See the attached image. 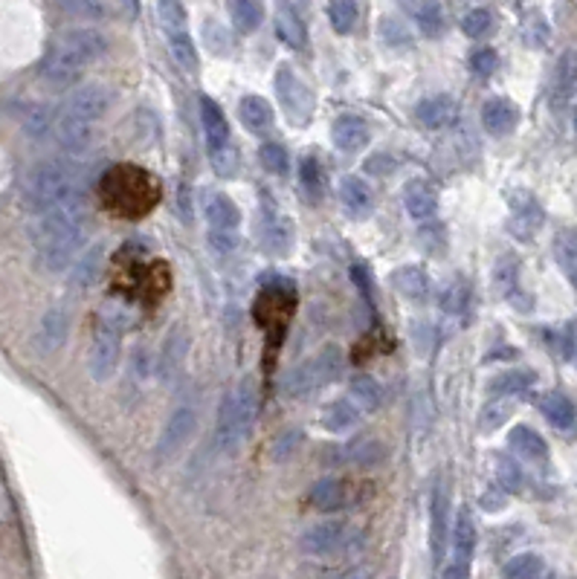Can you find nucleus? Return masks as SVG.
Segmentation results:
<instances>
[{
	"label": "nucleus",
	"mask_w": 577,
	"mask_h": 579,
	"mask_svg": "<svg viewBox=\"0 0 577 579\" xmlns=\"http://www.w3.org/2000/svg\"><path fill=\"white\" fill-rule=\"evenodd\" d=\"M33 246L44 270L61 273L76 264L85 246V200L70 197L41 209L33 226Z\"/></svg>",
	"instance_id": "f257e3e1"
},
{
	"label": "nucleus",
	"mask_w": 577,
	"mask_h": 579,
	"mask_svg": "<svg viewBox=\"0 0 577 579\" xmlns=\"http://www.w3.org/2000/svg\"><path fill=\"white\" fill-rule=\"evenodd\" d=\"M111 107V93L102 85H82L76 87L61 105L58 116L53 119L56 136L65 151L85 154L93 143V128Z\"/></svg>",
	"instance_id": "f03ea898"
},
{
	"label": "nucleus",
	"mask_w": 577,
	"mask_h": 579,
	"mask_svg": "<svg viewBox=\"0 0 577 579\" xmlns=\"http://www.w3.org/2000/svg\"><path fill=\"white\" fill-rule=\"evenodd\" d=\"M105 50H107V41L102 33H96V29H90V26L70 29V33H65L53 44L50 55H46L44 67H41L44 82L56 90L70 87L93 61H99L105 55Z\"/></svg>",
	"instance_id": "7ed1b4c3"
},
{
	"label": "nucleus",
	"mask_w": 577,
	"mask_h": 579,
	"mask_svg": "<svg viewBox=\"0 0 577 579\" xmlns=\"http://www.w3.org/2000/svg\"><path fill=\"white\" fill-rule=\"evenodd\" d=\"M102 200L119 217H143L160 200V183L148 171L119 163L102 177Z\"/></svg>",
	"instance_id": "20e7f679"
},
{
	"label": "nucleus",
	"mask_w": 577,
	"mask_h": 579,
	"mask_svg": "<svg viewBox=\"0 0 577 579\" xmlns=\"http://www.w3.org/2000/svg\"><path fill=\"white\" fill-rule=\"evenodd\" d=\"M85 183V171L70 160H46L38 163L24 180V197L35 212L50 209L61 200L79 197Z\"/></svg>",
	"instance_id": "39448f33"
},
{
	"label": "nucleus",
	"mask_w": 577,
	"mask_h": 579,
	"mask_svg": "<svg viewBox=\"0 0 577 579\" xmlns=\"http://www.w3.org/2000/svg\"><path fill=\"white\" fill-rule=\"evenodd\" d=\"M256 424V388L249 380H241L229 394L221 400L215 424V444L221 452L232 455L244 446Z\"/></svg>",
	"instance_id": "423d86ee"
},
{
	"label": "nucleus",
	"mask_w": 577,
	"mask_h": 579,
	"mask_svg": "<svg viewBox=\"0 0 577 579\" xmlns=\"http://www.w3.org/2000/svg\"><path fill=\"white\" fill-rule=\"evenodd\" d=\"M342 365H346V356H342L339 345H325L322 351H317L314 356H308L302 365H296L288 377H285V397L290 400H305L314 391L331 385L334 380H339Z\"/></svg>",
	"instance_id": "0eeeda50"
},
{
	"label": "nucleus",
	"mask_w": 577,
	"mask_h": 579,
	"mask_svg": "<svg viewBox=\"0 0 577 579\" xmlns=\"http://www.w3.org/2000/svg\"><path fill=\"white\" fill-rule=\"evenodd\" d=\"M119 354H122V324H119V319L102 313L96 334H93V351H90L93 380L96 383L111 380L119 365Z\"/></svg>",
	"instance_id": "6e6552de"
},
{
	"label": "nucleus",
	"mask_w": 577,
	"mask_h": 579,
	"mask_svg": "<svg viewBox=\"0 0 577 579\" xmlns=\"http://www.w3.org/2000/svg\"><path fill=\"white\" fill-rule=\"evenodd\" d=\"M276 96H278V102H282L290 122L308 125L310 116H314L317 96L310 93V87L290 67H278V73H276Z\"/></svg>",
	"instance_id": "1a4fd4ad"
},
{
	"label": "nucleus",
	"mask_w": 577,
	"mask_h": 579,
	"mask_svg": "<svg viewBox=\"0 0 577 579\" xmlns=\"http://www.w3.org/2000/svg\"><path fill=\"white\" fill-rule=\"evenodd\" d=\"M258 244L268 255L285 258L296 244V226L278 209H264L258 217Z\"/></svg>",
	"instance_id": "9d476101"
},
{
	"label": "nucleus",
	"mask_w": 577,
	"mask_h": 579,
	"mask_svg": "<svg viewBox=\"0 0 577 579\" xmlns=\"http://www.w3.org/2000/svg\"><path fill=\"white\" fill-rule=\"evenodd\" d=\"M493 285L499 290L502 299H508L520 313L531 310V295L522 290V267H520V258L517 255H499L496 258V267H493Z\"/></svg>",
	"instance_id": "9b49d317"
},
{
	"label": "nucleus",
	"mask_w": 577,
	"mask_h": 579,
	"mask_svg": "<svg viewBox=\"0 0 577 579\" xmlns=\"http://www.w3.org/2000/svg\"><path fill=\"white\" fill-rule=\"evenodd\" d=\"M450 547H453V568H447L444 576L453 579V576H467L471 574V559L476 551V524H473V515L467 507L459 510L456 515V527L453 534H450Z\"/></svg>",
	"instance_id": "f8f14e48"
},
{
	"label": "nucleus",
	"mask_w": 577,
	"mask_h": 579,
	"mask_svg": "<svg viewBox=\"0 0 577 579\" xmlns=\"http://www.w3.org/2000/svg\"><path fill=\"white\" fill-rule=\"evenodd\" d=\"M354 536H349L346 522H322L317 527H310L302 534V551L308 556H331L342 547H349Z\"/></svg>",
	"instance_id": "ddd939ff"
},
{
	"label": "nucleus",
	"mask_w": 577,
	"mask_h": 579,
	"mask_svg": "<svg viewBox=\"0 0 577 579\" xmlns=\"http://www.w3.org/2000/svg\"><path fill=\"white\" fill-rule=\"evenodd\" d=\"M195 420H197V414H195L192 405H177V409L171 412L163 434H160L157 449H154V461L163 464L175 455L177 449H183V444L189 441V434L195 432Z\"/></svg>",
	"instance_id": "4468645a"
},
{
	"label": "nucleus",
	"mask_w": 577,
	"mask_h": 579,
	"mask_svg": "<svg viewBox=\"0 0 577 579\" xmlns=\"http://www.w3.org/2000/svg\"><path fill=\"white\" fill-rule=\"evenodd\" d=\"M447 536H450V493L447 484H435L432 498H430V554L432 562H441L447 551Z\"/></svg>",
	"instance_id": "2eb2a0df"
},
{
	"label": "nucleus",
	"mask_w": 577,
	"mask_h": 579,
	"mask_svg": "<svg viewBox=\"0 0 577 579\" xmlns=\"http://www.w3.org/2000/svg\"><path fill=\"white\" fill-rule=\"evenodd\" d=\"M545 224V215H542V206L531 197V195H513L511 197V221H508V229L517 241H531L534 235L542 229Z\"/></svg>",
	"instance_id": "dca6fc26"
},
{
	"label": "nucleus",
	"mask_w": 577,
	"mask_h": 579,
	"mask_svg": "<svg viewBox=\"0 0 577 579\" xmlns=\"http://www.w3.org/2000/svg\"><path fill=\"white\" fill-rule=\"evenodd\" d=\"M418 122L430 131H441L450 128L459 119V102L447 93H439V96H427L424 102H418L415 107Z\"/></svg>",
	"instance_id": "f3484780"
},
{
	"label": "nucleus",
	"mask_w": 577,
	"mask_h": 579,
	"mask_svg": "<svg viewBox=\"0 0 577 579\" xmlns=\"http://www.w3.org/2000/svg\"><path fill=\"white\" fill-rule=\"evenodd\" d=\"M481 125H485L491 136H508L520 125V107L505 96L488 99L485 107H481Z\"/></svg>",
	"instance_id": "a211bd4d"
},
{
	"label": "nucleus",
	"mask_w": 577,
	"mask_h": 579,
	"mask_svg": "<svg viewBox=\"0 0 577 579\" xmlns=\"http://www.w3.org/2000/svg\"><path fill=\"white\" fill-rule=\"evenodd\" d=\"M403 209L412 221H430L439 212V195L427 180H410L403 185Z\"/></svg>",
	"instance_id": "6ab92c4d"
},
{
	"label": "nucleus",
	"mask_w": 577,
	"mask_h": 579,
	"mask_svg": "<svg viewBox=\"0 0 577 579\" xmlns=\"http://www.w3.org/2000/svg\"><path fill=\"white\" fill-rule=\"evenodd\" d=\"M369 125L360 116H337L331 125V143L337 145V151H363L369 145Z\"/></svg>",
	"instance_id": "aec40b11"
},
{
	"label": "nucleus",
	"mask_w": 577,
	"mask_h": 579,
	"mask_svg": "<svg viewBox=\"0 0 577 579\" xmlns=\"http://www.w3.org/2000/svg\"><path fill=\"white\" fill-rule=\"evenodd\" d=\"M67 327H70V313L65 307L46 310V316L41 319V327H38V348H41V354H56L61 345H65Z\"/></svg>",
	"instance_id": "412c9836"
},
{
	"label": "nucleus",
	"mask_w": 577,
	"mask_h": 579,
	"mask_svg": "<svg viewBox=\"0 0 577 579\" xmlns=\"http://www.w3.org/2000/svg\"><path fill=\"white\" fill-rule=\"evenodd\" d=\"M204 217L209 229H238L241 212L224 192H209L204 200Z\"/></svg>",
	"instance_id": "4be33fe9"
},
{
	"label": "nucleus",
	"mask_w": 577,
	"mask_h": 579,
	"mask_svg": "<svg viewBox=\"0 0 577 579\" xmlns=\"http://www.w3.org/2000/svg\"><path fill=\"white\" fill-rule=\"evenodd\" d=\"M392 287L403 295V299L415 302V304H424L430 299V278L424 270L415 267V264L392 273Z\"/></svg>",
	"instance_id": "5701e85b"
},
{
	"label": "nucleus",
	"mask_w": 577,
	"mask_h": 579,
	"mask_svg": "<svg viewBox=\"0 0 577 579\" xmlns=\"http://www.w3.org/2000/svg\"><path fill=\"white\" fill-rule=\"evenodd\" d=\"M508 444L522 461L542 464L545 458H549V444H545L542 434L534 432L531 426H513L511 434H508Z\"/></svg>",
	"instance_id": "b1692460"
},
{
	"label": "nucleus",
	"mask_w": 577,
	"mask_h": 579,
	"mask_svg": "<svg viewBox=\"0 0 577 579\" xmlns=\"http://www.w3.org/2000/svg\"><path fill=\"white\" fill-rule=\"evenodd\" d=\"M200 125H204V136L209 148L229 143V122L221 107H218V102H212L209 96H200Z\"/></svg>",
	"instance_id": "393cba45"
},
{
	"label": "nucleus",
	"mask_w": 577,
	"mask_h": 579,
	"mask_svg": "<svg viewBox=\"0 0 577 579\" xmlns=\"http://www.w3.org/2000/svg\"><path fill=\"white\" fill-rule=\"evenodd\" d=\"M577 90V53L566 50L560 55L557 67H554V82H552V99L554 105H563L574 96Z\"/></svg>",
	"instance_id": "a878e982"
},
{
	"label": "nucleus",
	"mask_w": 577,
	"mask_h": 579,
	"mask_svg": "<svg viewBox=\"0 0 577 579\" xmlns=\"http://www.w3.org/2000/svg\"><path fill=\"white\" fill-rule=\"evenodd\" d=\"M238 116H241L247 131L261 134V131H268L270 125H273V107H270V102L264 99V96H256V93H249V96H244L238 102Z\"/></svg>",
	"instance_id": "bb28decb"
},
{
	"label": "nucleus",
	"mask_w": 577,
	"mask_h": 579,
	"mask_svg": "<svg viewBox=\"0 0 577 579\" xmlns=\"http://www.w3.org/2000/svg\"><path fill=\"white\" fill-rule=\"evenodd\" d=\"M339 200H342V206L357 217H366L374 206L371 189L360 177H342L339 180Z\"/></svg>",
	"instance_id": "cd10ccee"
},
{
	"label": "nucleus",
	"mask_w": 577,
	"mask_h": 579,
	"mask_svg": "<svg viewBox=\"0 0 577 579\" xmlns=\"http://www.w3.org/2000/svg\"><path fill=\"white\" fill-rule=\"evenodd\" d=\"M186 348H189V336H186L183 327H175V331L168 334L166 345H163V354H160V377L163 380H175L177 371L183 365V356H186Z\"/></svg>",
	"instance_id": "c85d7f7f"
},
{
	"label": "nucleus",
	"mask_w": 577,
	"mask_h": 579,
	"mask_svg": "<svg viewBox=\"0 0 577 579\" xmlns=\"http://www.w3.org/2000/svg\"><path fill=\"white\" fill-rule=\"evenodd\" d=\"M540 412H542V417L549 420V424L554 426V429H560V432H566V429H572L574 426V420H577V409H574V403L566 397V394H545L542 400H540Z\"/></svg>",
	"instance_id": "c756f323"
},
{
	"label": "nucleus",
	"mask_w": 577,
	"mask_h": 579,
	"mask_svg": "<svg viewBox=\"0 0 577 579\" xmlns=\"http://www.w3.org/2000/svg\"><path fill=\"white\" fill-rule=\"evenodd\" d=\"M310 504L322 513H334L339 507H346L349 504L346 484L337 481V478H325V481L314 484V490H310Z\"/></svg>",
	"instance_id": "7c9ffc66"
},
{
	"label": "nucleus",
	"mask_w": 577,
	"mask_h": 579,
	"mask_svg": "<svg viewBox=\"0 0 577 579\" xmlns=\"http://www.w3.org/2000/svg\"><path fill=\"white\" fill-rule=\"evenodd\" d=\"M349 397L354 400L357 409H360L363 414H369V412H378L383 405V388L374 383L369 374H357L349 385Z\"/></svg>",
	"instance_id": "2f4dec72"
},
{
	"label": "nucleus",
	"mask_w": 577,
	"mask_h": 579,
	"mask_svg": "<svg viewBox=\"0 0 577 579\" xmlns=\"http://www.w3.org/2000/svg\"><path fill=\"white\" fill-rule=\"evenodd\" d=\"M554 261L557 267L563 270V275L569 278V285L577 290V232L563 229L554 238Z\"/></svg>",
	"instance_id": "473e14b6"
},
{
	"label": "nucleus",
	"mask_w": 577,
	"mask_h": 579,
	"mask_svg": "<svg viewBox=\"0 0 577 579\" xmlns=\"http://www.w3.org/2000/svg\"><path fill=\"white\" fill-rule=\"evenodd\" d=\"M360 409L354 405V400H334L322 409V426L329 432H349L360 420Z\"/></svg>",
	"instance_id": "72a5a7b5"
},
{
	"label": "nucleus",
	"mask_w": 577,
	"mask_h": 579,
	"mask_svg": "<svg viewBox=\"0 0 577 579\" xmlns=\"http://www.w3.org/2000/svg\"><path fill=\"white\" fill-rule=\"evenodd\" d=\"M229 18L238 33H244V35L256 33L264 21L261 0H229Z\"/></svg>",
	"instance_id": "f704fd0d"
},
{
	"label": "nucleus",
	"mask_w": 577,
	"mask_h": 579,
	"mask_svg": "<svg viewBox=\"0 0 577 579\" xmlns=\"http://www.w3.org/2000/svg\"><path fill=\"white\" fill-rule=\"evenodd\" d=\"M534 383H537L534 371H505L491 380L488 391L496 397H517V394H525Z\"/></svg>",
	"instance_id": "c9c22d12"
},
{
	"label": "nucleus",
	"mask_w": 577,
	"mask_h": 579,
	"mask_svg": "<svg viewBox=\"0 0 577 579\" xmlns=\"http://www.w3.org/2000/svg\"><path fill=\"white\" fill-rule=\"evenodd\" d=\"M439 304L450 316H459V313H464V307L471 304V285H467L464 278H450L439 293Z\"/></svg>",
	"instance_id": "e433bc0d"
},
{
	"label": "nucleus",
	"mask_w": 577,
	"mask_h": 579,
	"mask_svg": "<svg viewBox=\"0 0 577 579\" xmlns=\"http://www.w3.org/2000/svg\"><path fill=\"white\" fill-rule=\"evenodd\" d=\"M276 33L278 38H282L288 46H293V50H302V46L308 44V33H305V24L296 12L290 9H282L276 15Z\"/></svg>",
	"instance_id": "4c0bfd02"
},
{
	"label": "nucleus",
	"mask_w": 577,
	"mask_h": 579,
	"mask_svg": "<svg viewBox=\"0 0 577 579\" xmlns=\"http://www.w3.org/2000/svg\"><path fill=\"white\" fill-rule=\"evenodd\" d=\"M415 21L427 38H439L444 33V12L439 0H418L415 4Z\"/></svg>",
	"instance_id": "58836bf2"
},
{
	"label": "nucleus",
	"mask_w": 577,
	"mask_h": 579,
	"mask_svg": "<svg viewBox=\"0 0 577 579\" xmlns=\"http://www.w3.org/2000/svg\"><path fill=\"white\" fill-rule=\"evenodd\" d=\"M168 38V50L171 58L177 61V67H183L186 73H197L200 58H197V46L192 41L189 33H177V35H166Z\"/></svg>",
	"instance_id": "ea45409f"
},
{
	"label": "nucleus",
	"mask_w": 577,
	"mask_h": 579,
	"mask_svg": "<svg viewBox=\"0 0 577 579\" xmlns=\"http://www.w3.org/2000/svg\"><path fill=\"white\" fill-rule=\"evenodd\" d=\"M157 15H160V24L166 29V35L189 33V18H186V6L180 4V0H160Z\"/></svg>",
	"instance_id": "a19ab883"
},
{
	"label": "nucleus",
	"mask_w": 577,
	"mask_h": 579,
	"mask_svg": "<svg viewBox=\"0 0 577 579\" xmlns=\"http://www.w3.org/2000/svg\"><path fill=\"white\" fill-rule=\"evenodd\" d=\"M99 270H102V246H93L85 258H76L73 285L76 287H90L93 281L99 278Z\"/></svg>",
	"instance_id": "79ce46f5"
},
{
	"label": "nucleus",
	"mask_w": 577,
	"mask_h": 579,
	"mask_svg": "<svg viewBox=\"0 0 577 579\" xmlns=\"http://www.w3.org/2000/svg\"><path fill=\"white\" fill-rule=\"evenodd\" d=\"M511 414H513V403L511 400L488 403L485 409H481V414H479V432H485V434L496 432L499 426L505 424V420H511Z\"/></svg>",
	"instance_id": "37998d69"
},
{
	"label": "nucleus",
	"mask_w": 577,
	"mask_h": 579,
	"mask_svg": "<svg viewBox=\"0 0 577 579\" xmlns=\"http://www.w3.org/2000/svg\"><path fill=\"white\" fill-rule=\"evenodd\" d=\"M542 574H545V565L537 554H520V556L508 559V565H505V576H511V579H534Z\"/></svg>",
	"instance_id": "c03bdc74"
},
{
	"label": "nucleus",
	"mask_w": 577,
	"mask_h": 579,
	"mask_svg": "<svg viewBox=\"0 0 577 579\" xmlns=\"http://www.w3.org/2000/svg\"><path fill=\"white\" fill-rule=\"evenodd\" d=\"M299 180H302V189L310 200H319L322 189H325V177H322V168L314 156H305L299 163Z\"/></svg>",
	"instance_id": "a18cd8bd"
},
{
	"label": "nucleus",
	"mask_w": 577,
	"mask_h": 579,
	"mask_svg": "<svg viewBox=\"0 0 577 579\" xmlns=\"http://www.w3.org/2000/svg\"><path fill=\"white\" fill-rule=\"evenodd\" d=\"M346 458L351 461V464H357V466H374L380 458H383V446L378 444V441H371V437H360V441H354V444H349V449H346Z\"/></svg>",
	"instance_id": "49530a36"
},
{
	"label": "nucleus",
	"mask_w": 577,
	"mask_h": 579,
	"mask_svg": "<svg viewBox=\"0 0 577 579\" xmlns=\"http://www.w3.org/2000/svg\"><path fill=\"white\" fill-rule=\"evenodd\" d=\"M209 160L218 177H236L238 175V154L232 148V143H224L218 148H209Z\"/></svg>",
	"instance_id": "de8ad7c7"
},
{
	"label": "nucleus",
	"mask_w": 577,
	"mask_h": 579,
	"mask_svg": "<svg viewBox=\"0 0 577 579\" xmlns=\"http://www.w3.org/2000/svg\"><path fill=\"white\" fill-rule=\"evenodd\" d=\"M258 163L264 165V171H270V175H288V165H290L288 151L278 143H261Z\"/></svg>",
	"instance_id": "09e8293b"
},
{
	"label": "nucleus",
	"mask_w": 577,
	"mask_h": 579,
	"mask_svg": "<svg viewBox=\"0 0 577 579\" xmlns=\"http://www.w3.org/2000/svg\"><path fill=\"white\" fill-rule=\"evenodd\" d=\"M329 18L337 33H351V26L357 24V4L354 0H331Z\"/></svg>",
	"instance_id": "8fccbe9b"
},
{
	"label": "nucleus",
	"mask_w": 577,
	"mask_h": 579,
	"mask_svg": "<svg viewBox=\"0 0 577 579\" xmlns=\"http://www.w3.org/2000/svg\"><path fill=\"white\" fill-rule=\"evenodd\" d=\"M461 29H464V35L467 38H485L491 29H493V15L488 9H471L464 15V21H461Z\"/></svg>",
	"instance_id": "3c124183"
},
{
	"label": "nucleus",
	"mask_w": 577,
	"mask_h": 579,
	"mask_svg": "<svg viewBox=\"0 0 577 579\" xmlns=\"http://www.w3.org/2000/svg\"><path fill=\"white\" fill-rule=\"evenodd\" d=\"M496 481L505 493H520L522 490V469L517 461L511 458H499L496 461Z\"/></svg>",
	"instance_id": "603ef678"
},
{
	"label": "nucleus",
	"mask_w": 577,
	"mask_h": 579,
	"mask_svg": "<svg viewBox=\"0 0 577 579\" xmlns=\"http://www.w3.org/2000/svg\"><path fill=\"white\" fill-rule=\"evenodd\" d=\"M209 246L215 249V253H221V255H229L232 249L238 246V241H241V235H238V229H209Z\"/></svg>",
	"instance_id": "864d4df0"
},
{
	"label": "nucleus",
	"mask_w": 577,
	"mask_h": 579,
	"mask_svg": "<svg viewBox=\"0 0 577 579\" xmlns=\"http://www.w3.org/2000/svg\"><path fill=\"white\" fill-rule=\"evenodd\" d=\"M56 4L73 15H79V18H102L105 12L102 0H56Z\"/></svg>",
	"instance_id": "5fc2aeb1"
},
{
	"label": "nucleus",
	"mask_w": 577,
	"mask_h": 579,
	"mask_svg": "<svg viewBox=\"0 0 577 579\" xmlns=\"http://www.w3.org/2000/svg\"><path fill=\"white\" fill-rule=\"evenodd\" d=\"M496 67H499V55H496V50H491V46H481V50H476L471 55V70L481 78L493 75Z\"/></svg>",
	"instance_id": "6e6d98bb"
},
{
	"label": "nucleus",
	"mask_w": 577,
	"mask_h": 579,
	"mask_svg": "<svg viewBox=\"0 0 577 579\" xmlns=\"http://www.w3.org/2000/svg\"><path fill=\"white\" fill-rule=\"evenodd\" d=\"M351 278H354V285H357V290H360L363 299L371 304V275H369V270L363 267V264H354V267H351Z\"/></svg>",
	"instance_id": "4d7b16f0"
},
{
	"label": "nucleus",
	"mask_w": 577,
	"mask_h": 579,
	"mask_svg": "<svg viewBox=\"0 0 577 579\" xmlns=\"http://www.w3.org/2000/svg\"><path fill=\"white\" fill-rule=\"evenodd\" d=\"M299 437H302L299 432H288L282 441H278V446L273 449V458H285L288 449H296V441H299Z\"/></svg>",
	"instance_id": "13d9d810"
},
{
	"label": "nucleus",
	"mask_w": 577,
	"mask_h": 579,
	"mask_svg": "<svg viewBox=\"0 0 577 579\" xmlns=\"http://www.w3.org/2000/svg\"><path fill=\"white\" fill-rule=\"evenodd\" d=\"M122 6H125V12L131 15V18H137V15H139V0H122Z\"/></svg>",
	"instance_id": "bf43d9fd"
},
{
	"label": "nucleus",
	"mask_w": 577,
	"mask_h": 579,
	"mask_svg": "<svg viewBox=\"0 0 577 579\" xmlns=\"http://www.w3.org/2000/svg\"><path fill=\"white\" fill-rule=\"evenodd\" d=\"M572 119H574V134H577V105H574V114H572Z\"/></svg>",
	"instance_id": "052dcab7"
}]
</instances>
